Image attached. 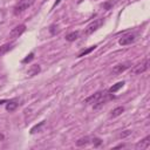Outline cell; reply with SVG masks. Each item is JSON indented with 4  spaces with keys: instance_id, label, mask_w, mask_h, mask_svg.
<instances>
[{
    "instance_id": "obj_10",
    "label": "cell",
    "mask_w": 150,
    "mask_h": 150,
    "mask_svg": "<svg viewBox=\"0 0 150 150\" xmlns=\"http://www.w3.org/2000/svg\"><path fill=\"white\" fill-rule=\"evenodd\" d=\"M123 86H124V81H120V82H117V83L112 84V86L109 88L108 93H110V94H115V93H116V91H118Z\"/></svg>"
},
{
    "instance_id": "obj_17",
    "label": "cell",
    "mask_w": 150,
    "mask_h": 150,
    "mask_svg": "<svg viewBox=\"0 0 150 150\" xmlns=\"http://www.w3.org/2000/svg\"><path fill=\"white\" fill-rule=\"evenodd\" d=\"M96 48V46H91V47H89V48H87V49H84V50H82L79 55H77V57H82V56H84V55H87V54H89L90 52H93L94 49Z\"/></svg>"
},
{
    "instance_id": "obj_20",
    "label": "cell",
    "mask_w": 150,
    "mask_h": 150,
    "mask_svg": "<svg viewBox=\"0 0 150 150\" xmlns=\"http://www.w3.org/2000/svg\"><path fill=\"white\" fill-rule=\"evenodd\" d=\"M49 32H50V34H55V33H57V26L56 25H52L50 27H49Z\"/></svg>"
},
{
    "instance_id": "obj_4",
    "label": "cell",
    "mask_w": 150,
    "mask_h": 150,
    "mask_svg": "<svg viewBox=\"0 0 150 150\" xmlns=\"http://www.w3.org/2000/svg\"><path fill=\"white\" fill-rule=\"evenodd\" d=\"M25 30H26V25H23V23L18 25V26H15L14 28H12V30L9 32V38H11V39H16V38H19Z\"/></svg>"
},
{
    "instance_id": "obj_15",
    "label": "cell",
    "mask_w": 150,
    "mask_h": 150,
    "mask_svg": "<svg viewBox=\"0 0 150 150\" xmlns=\"http://www.w3.org/2000/svg\"><path fill=\"white\" fill-rule=\"evenodd\" d=\"M77 38H79V32H77V30H76V32H71V33H69V34L66 35V40L69 41V42L75 41Z\"/></svg>"
},
{
    "instance_id": "obj_21",
    "label": "cell",
    "mask_w": 150,
    "mask_h": 150,
    "mask_svg": "<svg viewBox=\"0 0 150 150\" xmlns=\"http://www.w3.org/2000/svg\"><path fill=\"white\" fill-rule=\"evenodd\" d=\"M130 134H131V131H130V130H125V131H124V132H122L120 136L123 138V137H125V136H128V135H130Z\"/></svg>"
},
{
    "instance_id": "obj_23",
    "label": "cell",
    "mask_w": 150,
    "mask_h": 150,
    "mask_svg": "<svg viewBox=\"0 0 150 150\" xmlns=\"http://www.w3.org/2000/svg\"><path fill=\"white\" fill-rule=\"evenodd\" d=\"M124 146H125L124 144H118V145H116V146H115V149H118V148H124Z\"/></svg>"
},
{
    "instance_id": "obj_3",
    "label": "cell",
    "mask_w": 150,
    "mask_h": 150,
    "mask_svg": "<svg viewBox=\"0 0 150 150\" xmlns=\"http://www.w3.org/2000/svg\"><path fill=\"white\" fill-rule=\"evenodd\" d=\"M102 22H103V20H95V21L90 22V23L86 27L83 34H84V35H90V34H93V33H94V32L102 25Z\"/></svg>"
},
{
    "instance_id": "obj_26",
    "label": "cell",
    "mask_w": 150,
    "mask_h": 150,
    "mask_svg": "<svg viewBox=\"0 0 150 150\" xmlns=\"http://www.w3.org/2000/svg\"><path fill=\"white\" fill-rule=\"evenodd\" d=\"M5 102H7V101H5V100H2V101H0V104H2V103H5Z\"/></svg>"
},
{
    "instance_id": "obj_25",
    "label": "cell",
    "mask_w": 150,
    "mask_h": 150,
    "mask_svg": "<svg viewBox=\"0 0 150 150\" xmlns=\"http://www.w3.org/2000/svg\"><path fill=\"white\" fill-rule=\"evenodd\" d=\"M4 138H5V136L2 134H0V141H4Z\"/></svg>"
},
{
    "instance_id": "obj_8",
    "label": "cell",
    "mask_w": 150,
    "mask_h": 150,
    "mask_svg": "<svg viewBox=\"0 0 150 150\" xmlns=\"http://www.w3.org/2000/svg\"><path fill=\"white\" fill-rule=\"evenodd\" d=\"M150 146V136L144 137L136 144V149H148Z\"/></svg>"
},
{
    "instance_id": "obj_11",
    "label": "cell",
    "mask_w": 150,
    "mask_h": 150,
    "mask_svg": "<svg viewBox=\"0 0 150 150\" xmlns=\"http://www.w3.org/2000/svg\"><path fill=\"white\" fill-rule=\"evenodd\" d=\"M13 46H14V43H12V42H8V43L2 45V46L0 47V56H1V55H5L7 52H9V50L13 48Z\"/></svg>"
},
{
    "instance_id": "obj_12",
    "label": "cell",
    "mask_w": 150,
    "mask_h": 150,
    "mask_svg": "<svg viewBox=\"0 0 150 150\" xmlns=\"http://www.w3.org/2000/svg\"><path fill=\"white\" fill-rule=\"evenodd\" d=\"M18 108V103L15 100H11V101H7V104H6V110L7 111H13Z\"/></svg>"
},
{
    "instance_id": "obj_5",
    "label": "cell",
    "mask_w": 150,
    "mask_h": 150,
    "mask_svg": "<svg viewBox=\"0 0 150 150\" xmlns=\"http://www.w3.org/2000/svg\"><path fill=\"white\" fill-rule=\"evenodd\" d=\"M135 40H136V34H135V33H128V34H124V35L118 40V43H120L121 46H127V45L132 43Z\"/></svg>"
},
{
    "instance_id": "obj_7",
    "label": "cell",
    "mask_w": 150,
    "mask_h": 150,
    "mask_svg": "<svg viewBox=\"0 0 150 150\" xmlns=\"http://www.w3.org/2000/svg\"><path fill=\"white\" fill-rule=\"evenodd\" d=\"M104 93L105 91H97V93H95V94H93L91 96H89V97H87L86 100H84V102L86 103H89V104H94V103H96L103 95H104Z\"/></svg>"
},
{
    "instance_id": "obj_22",
    "label": "cell",
    "mask_w": 150,
    "mask_h": 150,
    "mask_svg": "<svg viewBox=\"0 0 150 150\" xmlns=\"http://www.w3.org/2000/svg\"><path fill=\"white\" fill-rule=\"evenodd\" d=\"M111 5H112V4H111V2H105V4H104V5H103V7H104V8H105V9H109V8H110V6H111Z\"/></svg>"
},
{
    "instance_id": "obj_24",
    "label": "cell",
    "mask_w": 150,
    "mask_h": 150,
    "mask_svg": "<svg viewBox=\"0 0 150 150\" xmlns=\"http://www.w3.org/2000/svg\"><path fill=\"white\" fill-rule=\"evenodd\" d=\"M60 1H61V0H56V1L54 2V5H53V7H55L56 5H59V4H60Z\"/></svg>"
},
{
    "instance_id": "obj_9",
    "label": "cell",
    "mask_w": 150,
    "mask_h": 150,
    "mask_svg": "<svg viewBox=\"0 0 150 150\" xmlns=\"http://www.w3.org/2000/svg\"><path fill=\"white\" fill-rule=\"evenodd\" d=\"M40 70H41V68H40L39 64H33V66L27 70V75H28L29 77H32V76H34V75H38V74L40 73Z\"/></svg>"
},
{
    "instance_id": "obj_2",
    "label": "cell",
    "mask_w": 150,
    "mask_h": 150,
    "mask_svg": "<svg viewBox=\"0 0 150 150\" xmlns=\"http://www.w3.org/2000/svg\"><path fill=\"white\" fill-rule=\"evenodd\" d=\"M148 68H149V59H148V57H145L141 63H138L137 66L132 67L131 73H132V74L138 75V74H142V73H144L145 70H148Z\"/></svg>"
},
{
    "instance_id": "obj_14",
    "label": "cell",
    "mask_w": 150,
    "mask_h": 150,
    "mask_svg": "<svg viewBox=\"0 0 150 150\" xmlns=\"http://www.w3.org/2000/svg\"><path fill=\"white\" fill-rule=\"evenodd\" d=\"M89 142H90V137L86 136V137L79 138V139L76 141V145H77V146H83V145H87Z\"/></svg>"
},
{
    "instance_id": "obj_1",
    "label": "cell",
    "mask_w": 150,
    "mask_h": 150,
    "mask_svg": "<svg viewBox=\"0 0 150 150\" xmlns=\"http://www.w3.org/2000/svg\"><path fill=\"white\" fill-rule=\"evenodd\" d=\"M33 2H34V0H19L18 4L14 6V11H13L14 14L18 15V14L22 13V12L26 11Z\"/></svg>"
},
{
    "instance_id": "obj_13",
    "label": "cell",
    "mask_w": 150,
    "mask_h": 150,
    "mask_svg": "<svg viewBox=\"0 0 150 150\" xmlns=\"http://www.w3.org/2000/svg\"><path fill=\"white\" fill-rule=\"evenodd\" d=\"M124 111V107H116L110 111V117H117Z\"/></svg>"
},
{
    "instance_id": "obj_16",
    "label": "cell",
    "mask_w": 150,
    "mask_h": 150,
    "mask_svg": "<svg viewBox=\"0 0 150 150\" xmlns=\"http://www.w3.org/2000/svg\"><path fill=\"white\" fill-rule=\"evenodd\" d=\"M45 125V121H41L39 124H35L32 129H30V134H35V132H38V131H40V129H41V127H43Z\"/></svg>"
},
{
    "instance_id": "obj_6",
    "label": "cell",
    "mask_w": 150,
    "mask_h": 150,
    "mask_svg": "<svg viewBox=\"0 0 150 150\" xmlns=\"http://www.w3.org/2000/svg\"><path fill=\"white\" fill-rule=\"evenodd\" d=\"M129 67H131V62H130V61H127V62H123V63H118V64L114 66L112 73H114V74H121V73H123L124 70H127Z\"/></svg>"
},
{
    "instance_id": "obj_18",
    "label": "cell",
    "mask_w": 150,
    "mask_h": 150,
    "mask_svg": "<svg viewBox=\"0 0 150 150\" xmlns=\"http://www.w3.org/2000/svg\"><path fill=\"white\" fill-rule=\"evenodd\" d=\"M91 142H93V144H94L95 148H97V146H100V145L102 144V139L98 138V137H94V138H91Z\"/></svg>"
},
{
    "instance_id": "obj_19",
    "label": "cell",
    "mask_w": 150,
    "mask_h": 150,
    "mask_svg": "<svg viewBox=\"0 0 150 150\" xmlns=\"http://www.w3.org/2000/svg\"><path fill=\"white\" fill-rule=\"evenodd\" d=\"M33 59H34V53H29V54L22 60V63H28V62H30Z\"/></svg>"
}]
</instances>
